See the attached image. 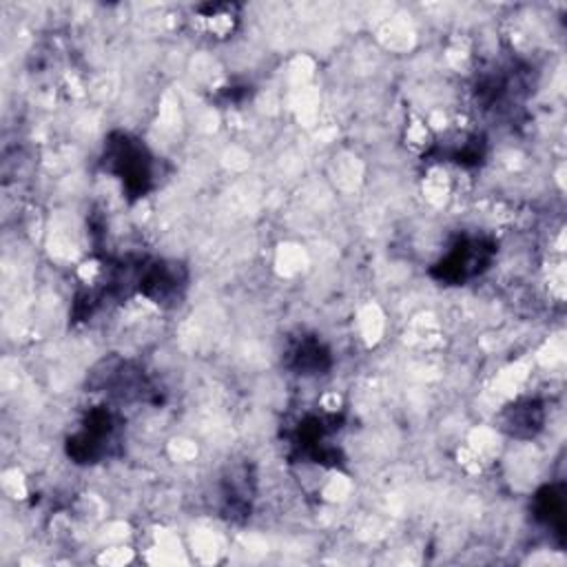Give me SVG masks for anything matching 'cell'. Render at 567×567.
Listing matches in <instances>:
<instances>
[{
  "label": "cell",
  "mask_w": 567,
  "mask_h": 567,
  "mask_svg": "<svg viewBox=\"0 0 567 567\" xmlns=\"http://www.w3.org/2000/svg\"><path fill=\"white\" fill-rule=\"evenodd\" d=\"M102 164L111 175L122 179V186L131 197L144 195L153 184L151 153L140 140L126 133H115L109 137L104 144Z\"/></svg>",
  "instance_id": "obj_1"
},
{
  "label": "cell",
  "mask_w": 567,
  "mask_h": 567,
  "mask_svg": "<svg viewBox=\"0 0 567 567\" xmlns=\"http://www.w3.org/2000/svg\"><path fill=\"white\" fill-rule=\"evenodd\" d=\"M492 255H494V246L487 239L463 237L434 266V275L441 281L463 284V281L481 275L489 266Z\"/></svg>",
  "instance_id": "obj_2"
},
{
  "label": "cell",
  "mask_w": 567,
  "mask_h": 567,
  "mask_svg": "<svg viewBox=\"0 0 567 567\" xmlns=\"http://www.w3.org/2000/svg\"><path fill=\"white\" fill-rule=\"evenodd\" d=\"M117 439V421L111 410H93L84 421L82 430L71 436L69 454L78 463H93L102 458Z\"/></svg>",
  "instance_id": "obj_3"
},
{
  "label": "cell",
  "mask_w": 567,
  "mask_h": 567,
  "mask_svg": "<svg viewBox=\"0 0 567 567\" xmlns=\"http://www.w3.org/2000/svg\"><path fill=\"white\" fill-rule=\"evenodd\" d=\"M186 288V270L175 261H148L140 264L137 290L155 303L177 301Z\"/></svg>",
  "instance_id": "obj_4"
},
{
  "label": "cell",
  "mask_w": 567,
  "mask_h": 567,
  "mask_svg": "<svg viewBox=\"0 0 567 567\" xmlns=\"http://www.w3.org/2000/svg\"><path fill=\"white\" fill-rule=\"evenodd\" d=\"M290 365L299 374H319L330 365V354L317 339L306 337L290 350Z\"/></svg>",
  "instance_id": "obj_5"
},
{
  "label": "cell",
  "mask_w": 567,
  "mask_h": 567,
  "mask_svg": "<svg viewBox=\"0 0 567 567\" xmlns=\"http://www.w3.org/2000/svg\"><path fill=\"white\" fill-rule=\"evenodd\" d=\"M543 425V408L536 401L512 405L505 414V427L516 436H534Z\"/></svg>",
  "instance_id": "obj_6"
},
{
  "label": "cell",
  "mask_w": 567,
  "mask_h": 567,
  "mask_svg": "<svg viewBox=\"0 0 567 567\" xmlns=\"http://www.w3.org/2000/svg\"><path fill=\"white\" fill-rule=\"evenodd\" d=\"M536 516L563 534V498L554 487H545L536 496Z\"/></svg>",
  "instance_id": "obj_7"
}]
</instances>
